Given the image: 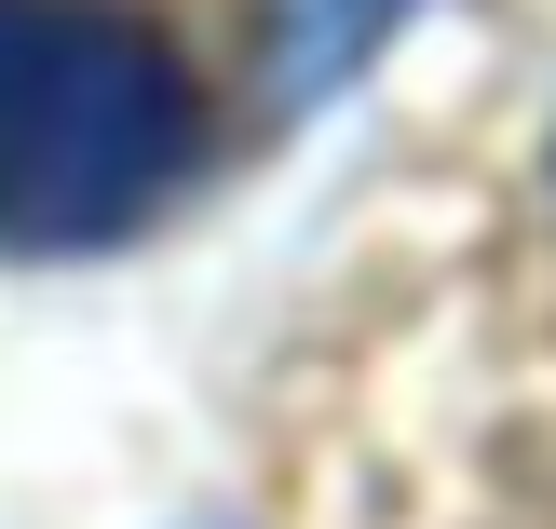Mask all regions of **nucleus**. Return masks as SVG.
I'll list each match as a JSON object with an SVG mask.
<instances>
[{
  "instance_id": "f03ea898",
  "label": "nucleus",
  "mask_w": 556,
  "mask_h": 529,
  "mask_svg": "<svg viewBox=\"0 0 556 529\" xmlns=\"http://www.w3.org/2000/svg\"><path fill=\"white\" fill-rule=\"evenodd\" d=\"M394 27H407V0H258V96L271 109L340 96Z\"/></svg>"
},
{
  "instance_id": "f257e3e1",
  "label": "nucleus",
  "mask_w": 556,
  "mask_h": 529,
  "mask_svg": "<svg viewBox=\"0 0 556 529\" xmlns=\"http://www.w3.org/2000/svg\"><path fill=\"white\" fill-rule=\"evenodd\" d=\"M204 163V81L123 0H0V259H109Z\"/></svg>"
},
{
  "instance_id": "7ed1b4c3",
  "label": "nucleus",
  "mask_w": 556,
  "mask_h": 529,
  "mask_svg": "<svg viewBox=\"0 0 556 529\" xmlns=\"http://www.w3.org/2000/svg\"><path fill=\"white\" fill-rule=\"evenodd\" d=\"M543 177H556V136H543Z\"/></svg>"
}]
</instances>
